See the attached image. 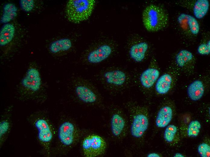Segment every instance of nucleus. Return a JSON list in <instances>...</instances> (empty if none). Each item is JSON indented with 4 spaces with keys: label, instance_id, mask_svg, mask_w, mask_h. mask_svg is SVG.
Wrapping results in <instances>:
<instances>
[{
    "label": "nucleus",
    "instance_id": "nucleus-1",
    "mask_svg": "<svg viewBox=\"0 0 210 157\" xmlns=\"http://www.w3.org/2000/svg\"><path fill=\"white\" fill-rule=\"evenodd\" d=\"M36 66L31 65L17 85L21 99L42 102L45 98L46 85Z\"/></svg>",
    "mask_w": 210,
    "mask_h": 157
},
{
    "label": "nucleus",
    "instance_id": "nucleus-2",
    "mask_svg": "<svg viewBox=\"0 0 210 157\" xmlns=\"http://www.w3.org/2000/svg\"><path fill=\"white\" fill-rule=\"evenodd\" d=\"M100 83L109 89L122 90L135 82L136 77L128 72L118 68L103 70L96 76Z\"/></svg>",
    "mask_w": 210,
    "mask_h": 157
},
{
    "label": "nucleus",
    "instance_id": "nucleus-3",
    "mask_svg": "<svg viewBox=\"0 0 210 157\" xmlns=\"http://www.w3.org/2000/svg\"><path fill=\"white\" fill-rule=\"evenodd\" d=\"M127 107L131 120V134L135 138H140L143 135L148 127V110L145 106L131 102L128 103Z\"/></svg>",
    "mask_w": 210,
    "mask_h": 157
},
{
    "label": "nucleus",
    "instance_id": "nucleus-4",
    "mask_svg": "<svg viewBox=\"0 0 210 157\" xmlns=\"http://www.w3.org/2000/svg\"><path fill=\"white\" fill-rule=\"evenodd\" d=\"M143 24L148 31L156 32L167 25L168 16L161 7L154 5L148 6L144 10L142 15Z\"/></svg>",
    "mask_w": 210,
    "mask_h": 157
},
{
    "label": "nucleus",
    "instance_id": "nucleus-5",
    "mask_svg": "<svg viewBox=\"0 0 210 157\" xmlns=\"http://www.w3.org/2000/svg\"><path fill=\"white\" fill-rule=\"evenodd\" d=\"M94 0H70L67 3L65 14L70 22L78 23L88 19L94 9Z\"/></svg>",
    "mask_w": 210,
    "mask_h": 157
},
{
    "label": "nucleus",
    "instance_id": "nucleus-6",
    "mask_svg": "<svg viewBox=\"0 0 210 157\" xmlns=\"http://www.w3.org/2000/svg\"><path fill=\"white\" fill-rule=\"evenodd\" d=\"M70 83L78 99L83 103L94 104L99 100V95L91 82L80 76L72 78Z\"/></svg>",
    "mask_w": 210,
    "mask_h": 157
},
{
    "label": "nucleus",
    "instance_id": "nucleus-7",
    "mask_svg": "<svg viewBox=\"0 0 210 157\" xmlns=\"http://www.w3.org/2000/svg\"><path fill=\"white\" fill-rule=\"evenodd\" d=\"M38 112L37 117L33 123L37 130L38 138L43 147L46 152L49 151L50 146L53 137L52 126L48 120Z\"/></svg>",
    "mask_w": 210,
    "mask_h": 157
},
{
    "label": "nucleus",
    "instance_id": "nucleus-8",
    "mask_svg": "<svg viewBox=\"0 0 210 157\" xmlns=\"http://www.w3.org/2000/svg\"><path fill=\"white\" fill-rule=\"evenodd\" d=\"M180 72L176 66H170L159 76L156 82L154 88L156 92L158 94L163 95L170 91L177 83Z\"/></svg>",
    "mask_w": 210,
    "mask_h": 157
},
{
    "label": "nucleus",
    "instance_id": "nucleus-9",
    "mask_svg": "<svg viewBox=\"0 0 210 157\" xmlns=\"http://www.w3.org/2000/svg\"><path fill=\"white\" fill-rule=\"evenodd\" d=\"M82 147L86 157H95L104 153L106 144L104 140L100 136L92 134L84 139L82 143Z\"/></svg>",
    "mask_w": 210,
    "mask_h": 157
},
{
    "label": "nucleus",
    "instance_id": "nucleus-10",
    "mask_svg": "<svg viewBox=\"0 0 210 157\" xmlns=\"http://www.w3.org/2000/svg\"><path fill=\"white\" fill-rule=\"evenodd\" d=\"M160 76V71L156 62H152L150 66L143 71L138 77L135 79V82L146 90H150L155 84Z\"/></svg>",
    "mask_w": 210,
    "mask_h": 157
},
{
    "label": "nucleus",
    "instance_id": "nucleus-11",
    "mask_svg": "<svg viewBox=\"0 0 210 157\" xmlns=\"http://www.w3.org/2000/svg\"><path fill=\"white\" fill-rule=\"evenodd\" d=\"M196 60L193 54L189 51L182 49L176 54L175 57V66L180 71L187 75L193 72Z\"/></svg>",
    "mask_w": 210,
    "mask_h": 157
},
{
    "label": "nucleus",
    "instance_id": "nucleus-12",
    "mask_svg": "<svg viewBox=\"0 0 210 157\" xmlns=\"http://www.w3.org/2000/svg\"><path fill=\"white\" fill-rule=\"evenodd\" d=\"M175 105L171 100L162 103L157 114L155 124L157 127L163 128L167 126L171 121L175 112Z\"/></svg>",
    "mask_w": 210,
    "mask_h": 157
},
{
    "label": "nucleus",
    "instance_id": "nucleus-13",
    "mask_svg": "<svg viewBox=\"0 0 210 157\" xmlns=\"http://www.w3.org/2000/svg\"><path fill=\"white\" fill-rule=\"evenodd\" d=\"M78 135L77 129L74 124L69 121H65L59 126L58 136L59 141L64 146H68L76 141Z\"/></svg>",
    "mask_w": 210,
    "mask_h": 157
},
{
    "label": "nucleus",
    "instance_id": "nucleus-14",
    "mask_svg": "<svg viewBox=\"0 0 210 157\" xmlns=\"http://www.w3.org/2000/svg\"><path fill=\"white\" fill-rule=\"evenodd\" d=\"M114 49L110 45L103 44L94 48L88 51L85 60L89 63L96 64L107 59L112 54Z\"/></svg>",
    "mask_w": 210,
    "mask_h": 157
},
{
    "label": "nucleus",
    "instance_id": "nucleus-15",
    "mask_svg": "<svg viewBox=\"0 0 210 157\" xmlns=\"http://www.w3.org/2000/svg\"><path fill=\"white\" fill-rule=\"evenodd\" d=\"M15 28L11 23L4 24L0 31V46L5 55L10 53L11 43L14 37Z\"/></svg>",
    "mask_w": 210,
    "mask_h": 157
},
{
    "label": "nucleus",
    "instance_id": "nucleus-16",
    "mask_svg": "<svg viewBox=\"0 0 210 157\" xmlns=\"http://www.w3.org/2000/svg\"><path fill=\"white\" fill-rule=\"evenodd\" d=\"M120 111L112 115L111 119V128L113 134L117 137H121L126 134L127 124L126 120Z\"/></svg>",
    "mask_w": 210,
    "mask_h": 157
},
{
    "label": "nucleus",
    "instance_id": "nucleus-17",
    "mask_svg": "<svg viewBox=\"0 0 210 157\" xmlns=\"http://www.w3.org/2000/svg\"><path fill=\"white\" fill-rule=\"evenodd\" d=\"M178 23L183 29L193 35L198 34L199 25L197 19L191 15L184 13L180 14L178 17Z\"/></svg>",
    "mask_w": 210,
    "mask_h": 157
},
{
    "label": "nucleus",
    "instance_id": "nucleus-18",
    "mask_svg": "<svg viewBox=\"0 0 210 157\" xmlns=\"http://www.w3.org/2000/svg\"><path fill=\"white\" fill-rule=\"evenodd\" d=\"M148 45L145 41L134 43L131 46L129 50L130 57L134 61L140 62L145 59L148 50Z\"/></svg>",
    "mask_w": 210,
    "mask_h": 157
},
{
    "label": "nucleus",
    "instance_id": "nucleus-19",
    "mask_svg": "<svg viewBox=\"0 0 210 157\" xmlns=\"http://www.w3.org/2000/svg\"><path fill=\"white\" fill-rule=\"evenodd\" d=\"M205 91V84L202 80L197 79L191 82L188 86L187 93L189 98L192 101H196L203 96Z\"/></svg>",
    "mask_w": 210,
    "mask_h": 157
},
{
    "label": "nucleus",
    "instance_id": "nucleus-20",
    "mask_svg": "<svg viewBox=\"0 0 210 157\" xmlns=\"http://www.w3.org/2000/svg\"><path fill=\"white\" fill-rule=\"evenodd\" d=\"M71 40L68 38H63L52 42L49 47V52L54 55H57L69 50L72 47Z\"/></svg>",
    "mask_w": 210,
    "mask_h": 157
},
{
    "label": "nucleus",
    "instance_id": "nucleus-21",
    "mask_svg": "<svg viewBox=\"0 0 210 157\" xmlns=\"http://www.w3.org/2000/svg\"><path fill=\"white\" fill-rule=\"evenodd\" d=\"M18 9L14 4L9 3L3 7L0 23L6 24L13 20L17 15Z\"/></svg>",
    "mask_w": 210,
    "mask_h": 157
},
{
    "label": "nucleus",
    "instance_id": "nucleus-22",
    "mask_svg": "<svg viewBox=\"0 0 210 157\" xmlns=\"http://www.w3.org/2000/svg\"><path fill=\"white\" fill-rule=\"evenodd\" d=\"M164 137L168 143L172 144H177L179 141L180 136L177 127L173 124H170L166 128Z\"/></svg>",
    "mask_w": 210,
    "mask_h": 157
},
{
    "label": "nucleus",
    "instance_id": "nucleus-23",
    "mask_svg": "<svg viewBox=\"0 0 210 157\" xmlns=\"http://www.w3.org/2000/svg\"><path fill=\"white\" fill-rule=\"evenodd\" d=\"M209 4L208 0H198L195 3L193 8V14L196 18H203L207 13Z\"/></svg>",
    "mask_w": 210,
    "mask_h": 157
},
{
    "label": "nucleus",
    "instance_id": "nucleus-24",
    "mask_svg": "<svg viewBox=\"0 0 210 157\" xmlns=\"http://www.w3.org/2000/svg\"><path fill=\"white\" fill-rule=\"evenodd\" d=\"M11 126L10 121L8 117L4 118L0 122V144L3 143L10 131Z\"/></svg>",
    "mask_w": 210,
    "mask_h": 157
},
{
    "label": "nucleus",
    "instance_id": "nucleus-25",
    "mask_svg": "<svg viewBox=\"0 0 210 157\" xmlns=\"http://www.w3.org/2000/svg\"><path fill=\"white\" fill-rule=\"evenodd\" d=\"M201 125L197 120H194L189 123L187 130L188 136L189 137H194L197 136L199 133Z\"/></svg>",
    "mask_w": 210,
    "mask_h": 157
},
{
    "label": "nucleus",
    "instance_id": "nucleus-26",
    "mask_svg": "<svg viewBox=\"0 0 210 157\" xmlns=\"http://www.w3.org/2000/svg\"><path fill=\"white\" fill-rule=\"evenodd\" d=\"M199 154L202 157H209L210 156V146L206 143H202L198 147Z\"/></svg>",
    "mask_w": 210,
    "mask_h": 157
},
{
    "label": "nucleus",
    "instance_id": "nucleus-27",
    "mask_svg": "<svg viewBox=\"0 0 210 157\" xmlns=\"http://www.w3.org/2000/svg\"><path fill=\"white\" fill-rule=\"evenodd\" d=\"M19 4L21 9L26 12H30L33 8L35 5L33 0H21Z\"/></svg>",
    "mask_w": 210,
    "mask_h": 157
},
{
    "label": "nucleus",
    "instance_id": "nucleus-28",
    "mask_svg": "<svg viewBox=\"0 0 210 157\" xmlns=\"http://www.w3.org/2000/svg\"><path fill=\"white\" fill-rule=\"evenodd\" d=\"M197 51L201 55H208L210 53V40H208L206 43H201L198 46Z\"/></svg>",
    "mask_w": 210,
    "mask_h": 157
},
{
    "label": "nucleus",
    "instance_id": "nucleus-29",
    "mask_svg": "<svg viewBox=\"0 0 210 157\" xmlns=\"http://www.w3.org/2000/svg\"><path fill=\"white\" fill-rule=\"evenodd\" d=\"M148 157H160V155L157 153H151L148 154L147 155Z\"/></svg>",
    "mask_w": 210,
    "mask_h": 157
},
{
    "label": "nucleus",
    "instance_id": "nucleus-30",
    "mask_svg": "<svg viewBox=\"0 0 210 157\" xmlns=\"http://www.w3.org/2000/svg\"><path fill=\"white\" fill-rule=\"evenodd\" d=\"M173 157H184L183 155L182 154L179 153H176L174 155Z\"/></svg>",
    "mask_w": 210,
    "mask_h": 157
}]
</instances>
